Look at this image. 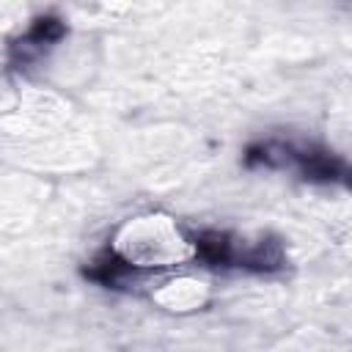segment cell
<instances>
[{
    "label": "cell",
    "mask_w": 352,
    "mask_h": 352,
    "mask_svg": "<svg viewBox=\"0 0 352 352\" xmlns=\"http://www.w3.org/2000/svg\"><path fill=\"white\" fill-rule=\"evenodd\" d=\"M66 36V22L55 14H44V16H36L30 22V28L11 41L8 47V60L11 66L16 69H25L28 63L38 60L50 47H55L60 38Z\"/></svg>",
    "instance_id": "obj_1"
},
{
    "label": "cell",
    "mask_w": 352,
    "mask_h": 352,
    "mask_svg": "<svg viewBox=\"0 0 352 352\" xmlns=\"http://www.w3.org/2000/svg\"><path fill=\"white\" fill-rule=\"evenodd\" d=\"M143 272V267H138V264H132V261H126V258H121L116 250H102L94 261H91V267H85L82 270V275L85 278H91V280H96V283H102V286H113V289H118V286H126L129 280H135V275H140Z\"/></svg>",
    "instance_id": "obj_2"
}]
</instances>
